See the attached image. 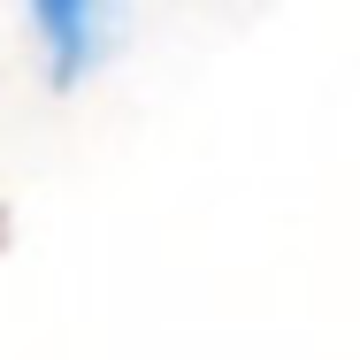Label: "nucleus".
<instances>
[{
  "label": "nucleus",
  "mask_w": 360,
  "mask_h": 360,
  "mask_svg": "<svg viewBox=\"0 0 360 360\" xmlns=\"http://www.w3.org/2000/svg\"><path fill=\"white\" fill-rule=\"evenodd\" d=\"M0 230H8V222H0Z\"/></svg>",
  "instance_id": "f257e3e1"
}]
</instances>
